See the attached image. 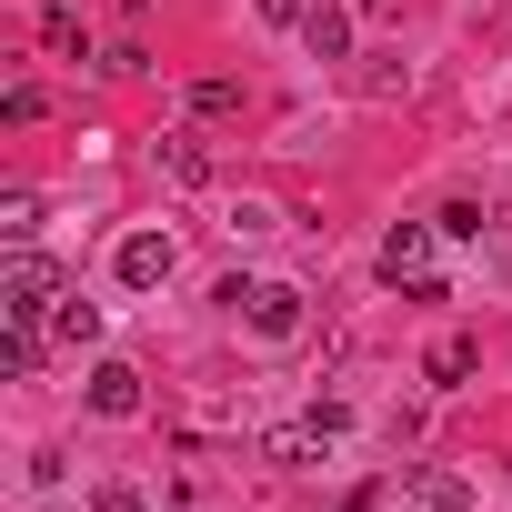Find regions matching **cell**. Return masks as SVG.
<instances>
[{
    "label": "cell",
    "mask_w": 512,
    "mask_h": 512,
    "mask_svg": "<svg viewBox=\"0 0 512 512\" xmlns=\"http://www.w3.org/2000/svg\"><path fill=\"white\" fill-rule=\"evenodd\" d=\"M61 302H71L61 262H41L31 241H11V262H0V312H11V322H41V312H61Z\"/></svg>",
    "instance_id": "1"
},
{
    "label": "cell",
    "mask_w": 512,
    "mask_h": 512,
    "mask_svg": "<svg viewBox=\"0 0 512 512\" xmlns=\"http://www.w3.org/2000/svg\"><path fill=\"white\" fill-rule=\"evenodd\" d=\"M221 302L262 332V342H292V332H302V292H292V282H221Z\"/></svg>",
    "instance_id": "2"
},
{
    "label": "cell",
    "mask_w": 512,
    "mask_h": 512,
    "mask_svg": "<svg viewBox=\"0 0 512 512\" xmlns=\"http://www.w3.org/2000/svg\"><path fill=\"white\" fill-rule=\"evenodd\" d=\"M342 422H352L342 402H312L302 422H272V432H262V462H322V452L342 442Z\"/></svg>",
    "instance_id": "3"
},
{
    "label": "cell",
    "mask_w": 512,
    "mask_h": 512,
    "mask_svg": "<svg viewBox=\"0 0 512 512\" xmlns=\"http://www.w3.org/2000/svg\"><path fill=\"white\" fill-rule=\"evenodd\" d=\"M432 241H442V221H392L382 231V282H432Z\"/></svg>",
    "instance_id": "4"
},
{
    "label": "cell",
    "mask_w": 512,
    "mask_h": 512,
    "mask_svg": "<svg viewBox=\"0 0 512 512\" xmlns=\"http://www.w3.org/2000/svg\"><path fill=\"white\" fill-rule=\"evenodd\" d=\"M171 262H181L171 231H131V241H121V282H131V292H161V282H171Z\"/></svg>",
    "instance_id": "5"
},
{
    "label": "cell",
    "mask_w": 512,
    "mask_h": 512,
    "mask_svg": "<svg viewBox=\"0 0 512 512\" xmlns=\"http://www.w3.org/2000/svg\"><path fill=\"white\" fill-rule=\"evenodd\" d=\"M91 412H101V422H131V412H141V372H131V362H91Z\"/></svg>",
    "instance_id": "6"
},
{
    "label": "cell",
    "mask_w": 512,
    "mask_h": 512,
    "mask_svg": "<svg viewBox=\"0 0 512 512\" xmlns=\"http://www.w3.org/2000/svg\"><path fill=\"white\" fill-rule=\"evenodd\" d=\"M302 41H312V61H352V11H342V0H312Z\"/></svg>",
    "instance_id": "7"
},
{
    "label": "cell",
    "mask_w": 512,
    "mask_h": 512,
    "mask_svg": "<svg viewBox=\"0 0 512 512\" xmlns=\"http://www.w3.org/2000/svg\"><path fill=\"white\" fill-rule=\"evenodd\" d=\"M422 372H432V392H462V382L482 372V342H472V332H452V342H432V362H422Z\"/></svg>",
    "instance_id": "8"
},
{
    "label": "cell",
    "mask_w": 512,
    "mask_h": 512,
    "mask_svg": "<svg viewBox=\"0 0 512 512\" xmlns=\"http://www.w3.org/2000/svg\"><path fill=\"white\" fill-rule=\"evenodd\" d=\"M161 171L201 191V181H211V151H201V131H161Z\"/></svg>",
    "instance_id": "9"
},
{
    "label": "cell",
    "mask_w": 512,
    "mask_h": 512,
    "mask_svg": "<svg viewBox=\"0 0 512 512\" xmlns=\"http://www.w3.org/2000/svg\"><path fill=\"white\" fill-rule=\"evenodd\" d=\"M41 51H51V61H91V41H81V21L61 11V0L41 11Z\"/></svg>",
    "instance_id": "10"
},
{
    "label": "cell",
    "mask_w": 512,
    "mask_h": 512,
    "mask_svg": "<svg viewBox=\"0 0 512 512\" xmlns=\"http://www.w3.org/2000/svg\"><path fill=\"white\" fill-rule=\"evenodd\" d=\"M231 111H241V81H231V71L191 81V121H231Z\"/></svg>",
    "instance_id": "11"
},
{
    "label": "cell",
    "mask_w": 512,
    "mask_h": 512,
    "mask_svg": "<svg viewBox=\"0 0 512 512\" xmlns=\"http://www.w3.org/2000/svg\"><path fill=\"white\" fill-rule=\"evenodd\" d=\"M0 372H11V382L41 372V322H11V342H0Z\"/></svg>",
    "instance_id": "12"
},
{
    "label": "cell",
    "mask_w": 512,
    "mask_h": 512,
    "mask_svg": "<svg viewBox=\"0 0 512 512\" xmlns=\"http://www.w3.org/2000/svg\"><path fill=\"white\" fill-rule=\"evenodd\" d=\"M412 502H432V512H462V502H472V482H462V472H412Z\"/></svg>",
    "instance_id": "13"
},
{
    "label": "cell",
    "mask_w": 512,
    "mask_h": 512,
    "mask_svg": "<svg viewBox=\"0 0 512 512\" xmlns=\"http://www.w3.org/2000/svg\"><path fill=\"white\" fill-rule=\"evenodd\" d=\"M51 322H61V342H101V302H81V292H71Z\"/></svg>",
    "instance_id": "14"
},
{
    "label": "cell",
    "mask_w": 512,
    "mask_h": 512,
    "mask_svg": "<svg viewBox=\"0 0 512 512\" xmlns=\"http://www.w3.org/2000/svg\"><path fill=\"white\" fill-rule=\"evenodd\" d=\"M41 111H51V101H41V81H11V91H0V121H11V131H21V121H41Z\"/></svg>",
    "instance_id": "15"
},
{
    "label": "cell",
    "mask_w": 512,
    "mask_h": 512,
    "mask_svg": "<svg viewBox=\"0 0 512 512\" xmlns=\"http://www.w3.org/2000/svg\"><path fill=\"white\" fill-rule=\"evenodd\" d=\"M0 231L31 241V231H41V201H31V191H11V201H0Z\"/></svg>",
    "instance_id": "16"
},
{
    "label": "cell",
    "mask_w": 512,
    "mask_h": 512,
    "mask_svg": "<svg viewBox=\"0 0 512 512\" xmlns=\"http://www.w3.org/2000/svg\"><path fill=\"white\" fill-rule=\"evenodd\" d=\"M442 241H482V201H442Z\"/></svg>",
    "instance_id": "17"
},
{
    "label": "cell",
    "mask_w": 512,
    "mask_h": 512,
    "mask_svg": "<svg viewBox=\"0 0 512 512\" xmlns=\"http://www.w3.org/2000/svg\"><path fill=\"white\" fill-rule=\"evenodd\" d=\"M251 11H262V21H302V0H251Z\"/></svg>",
    "instance_id": "18"
}]
</instances>
